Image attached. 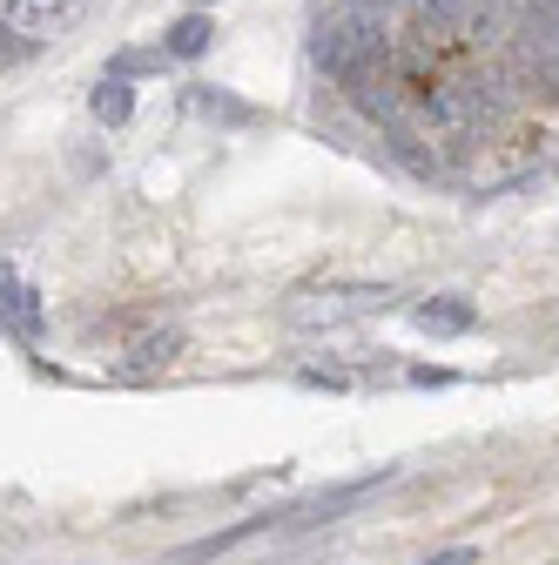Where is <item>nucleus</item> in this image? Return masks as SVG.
I'll return each mask as SVG.
<instances>
[{"label": "nucleus", "instance_id": "obj_8", "mask_svg": "<svg viewBox=\"0 0 559 565\" xmlns=\"http://www.w3.org/2000/svg\"><path fill=\"white\" fill-rule=\"evenodd\" d=\"M209 34H217V28H209L202 14H182V21L162 34V54H176V61H196V54L209 47Z\"/></svg>", "mask_w": 559, "mask_h": 565}, {"label": "nucleus", "instance_id": "obj_5", "mask_svg": "<svg viewBox=\"0 0 559 565\" xmlns=\"http://www.w3.org/2000/svg\"><path fill=\"white\" fill-rule=\"evenodd\" d=\"M0 330H21V337L41 330V297L28 290L21 276H8V269H0Z\"/></svg>", "mask_w": 559, "mask_h": 565}, {"label": "nucleus", "instance_id": "obj_6", "mask_svg": "<svg viewBox=\"0 0 559 565\" xmlns=\"http://www.w3.org/2000/svg\"><path fill=\"white\" fill-rule=\"evenodd\" d=\"M176 350H182V330H169V323L162 330H143V337L128 343V371H162Z\"/></svg>", "mask_w": 559, "mask_h": 565}, {"label": "nucleus", "instance_id": "obj_1", "mask_svg": "<svg viewBox=\"0 0 559 565\" xmlns=\"http://www.w3.org/2000/svg\"><path fill=\"white\" fill-rule=\"evenodd\" d=\"M391 303V282H317V290H297L291 297V323L297 330H330V323H351V317H371V310H384Z\"/></svg>", "mask_w": 559, "mask_h": 565}, {"label": "nucleus", "instance_id": "obj_11", "mask_svg": "<svg viewBox=\"0 0 559 565\" xmlns=\"http://www.w3.org/2000/svg\"><path fill=\"white\" fill-rule=\"evenodd\" d=\"M425 565H478V552L472 545H452V552H432Z\"/></svg>", "mask_w": 559, "mask_h": 565}, {"label": "nucleus", "instance_id": "obj_9", "mask_svg": "<svg viewBox=\"0 0 559 565\" xmlns=\"http://www.w3.org/2000/svg\"><path fill=\"white\" fill-rule=\"evenodd\" d=\"M189 108H196V115H209V121H250V108H243V102H230V95H217V88H196V95H189Z\"/></svg>", "mask_w": 559, "mask_h": 565}, {"label": "nucleus", "instance_id": "obj_3", "mask_svg": "<svg viewBox=\"0 0 559 565\" xmlns=\"http://www.w3.org/2000/svg\"><path fill=\"white\" fill-rule=\"evenodd\" d=\"M411 323L425 330V337H465L478 323V310L465 297H425V303H411Z\"/></svg>", "mask_w": 559, "mask_h": 565}, {"label": "nucleus", "instance_id": "obj_10", "mask_svg": "<svg viewBox=\"0 0 559 565\" xmlns=\"http://www.w3.org/2000/svg\"><path fill=\"white\" fill-rule=\"evenodd\" d=\"M28 34H14V28H0V67H14V61H28Z\"/></svg>", "mask_w": 559, "mask_h": 565}, {"label": "nucleus", "instance_id": "obj_4", "mask_svg": "<svg viewBox=\"0 0 559 565\" xmlns=\"http://www.w3.org/2000/svg\"><path fill=\"white\" fill-rule=\"evenodd\" d=\"M67 21V0H0V28H14V34H54Z\"/></svg>", "mask_w": 559, "mask_h": 565}, {"label": "nucleus", "instance_id": "obj_2", "mask_svg": "<svg viewBox=\"0 0 559 565\" xmlns=\"http://www.w3.org/2000/svg\"><path fill=\"white\" fill-rule=\"evenodd\" d=\"M310 54H317V67H330V75H358L365 61H384V21L378 14H344V21L317 28Z\"/></svg>", "mask_w": 559, "mask_h": 565}, {"label": "nucleus", "instance_id": "obj_7", "mask_svg": "<svg viewBox=\"0 0 559 565\" xmlns=\"http://www.w3.org/2000/svg\"><path fill=\"white\" fill-rule=\"evenodd\" d=\"M88 108H95V121H108V128H122L128 115H135V88H128V75H108L95 95H88Z\"/></svg>", "mask_w": 559, "mask_h": 565}]
</instances>
